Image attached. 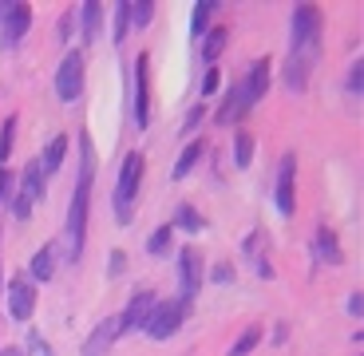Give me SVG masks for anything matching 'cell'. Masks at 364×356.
Listing matches in <instances>:
<instances>
[{
  "instance_id": "cell-1",
  "label": "cell",
  "mask_w": 364,
  "mask_h": 356,
  "mask_svg": "<svg viewBox=\"0 0 364 356\" xmlns=\"http://www.w3.org/2000/svg\"><path fill=\"white\" fill-rule=\"evenodd\" d=\"M91 186H95V143L87 131H80V174H75L72 206L64 222V261L80 265L83 257V237H87V218H91Z\"/></svg>"
},
{
  "instance_id": "cell-2",
  "label": "cell",
  "mask_w": 364,
  "mask_h": 356,
  "mask_svg": "<svg viewBox=\"0 0 364 356\" xmlns=\"http://www.w3.org/2000/svg\"><path fill=\"white\" fill-rule=\"evenodd\" d=\"M139 186H143V155H139V151H127V158H123V166H119L115 190H111V206H115L119 226H131V222H135Z\"/></svg>"
},
{
  "instance_id": "cell-3",
  "label": "cell",
  "mask_w": 364,
  "mask_h": 356,
  "mask_svg": "<svg viewBox=\"0 0 364 356\" xmlns=\"http://www.w3.org/2000/svg\"><path fill=\"white\" fill-rule=\"evenodd\" d=\"M194 301H186V297H166V301H155V309H151V317L143 320V337L151 340H171L174 333L186 325V317H191Z\"/></svg>"
},
{
  "instance_id": "cell-4",
  "label": "cell",
  "mask_w": 364,
  "mask_h": 356,
  "mask_svg": "<svg viewBox=\"0 0 364 356\" xmlns=\"http://www.w3.org/2000/svg\"><path fill=\"white\" fill-rule=\"evenodd\" d=\"M321 48V9L297 4L289 16V55H317Z\"/></svg>"
},
{
  "instance_id": "cell-5",
  "label": "cell",
  "mask_w": 364,
  "mask_h": 356,
  "mask_svg": "<svg viewBox=\"0 0 364 356\" xmlns=\"http://www.w3.org/2000/svg\"><path fill=\"white\" fill-rule=\"evenodd\" d=\"M273 206L282 218H293L297 214V155L285 151L277 158V171H273Z\"/></svg>"
},
{
  "instance_id": "cell-6",
  "label": "cell",
  "mask_w": 364,
  "mask_h": 356,
  "mask_svg": "<svg viewBox=\"0 0 364 356\" xmlns=\"http://www.w3.org/2000/svg\"><path fill=\"white\" fill-rule=\"evenodd\" d=\"M32 28V4L24 0H0V48H16Z\"/></svg>"
},
{
  "instance_id": "cell-7",
  "label": "cell",
  "mask_w": 364,
  "mask_h": 356,
  "mask_svg": "<svg viewBox=\"0 0 364 356\" xmlns=\"http://www.w3.org/2000/svg\"><path fill=\"white\" fill-rule=\"evenodd\" d=\"M80 95H83V52L72 48V52L60 60V68H55V99L80 103Z\"/></svg>"
},
{
  "instance_id": "cell-8",
  "label": "cell",
  "mask_w": 364,
  "mask_h": 356,
  "mask_svg": "<svg viewBox=\"0 0 364 356\" xmlns=\"http://www.w3.org/2000/svg\"><path fill=\"white\" fill-rule=\"evenodd\" d=\"M174 261H178V297L194 301V293L206 281V257H202L198 246H182Z\"/></svg>"
},
{
  "instance_id": "cell-9",
  "label": "cell",
  "mask_w": 364,
  "mask_h": 356,
  "mask_svg": "<svg viewBox=\"0 0 364 356\" xmlns=\"http://www.w3.org/2000/svg\"><path fill=\"white\" fill-rule=\"evenodd\" d=\"M269 80H273V60H269V55H262V60H254V64H250V72L237 80L246 107H254V103L265 99V92H269Z\"/></svg>"
},
{
  "instance_id": "cell-10",
  "label": "cell",
  "mask_w": 364,
  "mask_h": 356,
  "mask_svg": "<svg viewBox=\"0 0 364 356\" xmlns=\"http://www.w3.org/2000/svg\"><path fill=\"white\" fill-rule=\"evenodd\" d=\"M4 293H9V317H12V320H20V325H24V320H32L36 301H40V297H36V285L20 274V277H12V281H9V289H4Z\"/></svg>"
},
{
  "instance_id": "cell-11",
  "label": "cell",
  "mask_w": 364,
  "mask_h": 356,
  "mask_svg": "<svg viewBox=\"0 0 364 356\" xmlns=\"http://www.w3.org/2000/svg\"><path fill=\"white\" fill-rule=\"evenodd\" d=\"M135 127H151V55L146 52L135 60Z\"/></svg>"
},
{
  "instance_id": "cell-12",
  "label": "cell",
  "mask_w": 364,
  "mask_h": 356,
  "mask_svg": "<svg viewBox=\"0 0 364 356\" xmlns=\"http://www.w3.org/2000/svg\"><path fill=\"white\" fill-rule=\"evenodd\" d=\"M155 293L151 289H139L135 297H131L127 301V309L119 313V333H123V337H127V333H135V329H143V320L151 317V309H155Z\"/></svg>"
},
{
  "instance_id": "cell-13",
  "label": "cell",
  "mask_w": 364,
  "mask_h": 356,
  "mask_svg": "<svg viewBox=\"0 0 364 356\" xmlns=\"http://www.w3.org/2000/svg\"><path fill=\"white\" fill-rule=\"evenodd\" d=\"M123 337L119 333V317H107L95 325V333H87V340H83V352L80 356H107V348L115 345V340Z\"/></svg>"
},
{
  "instance_id": "cell-14",
  "label": "cell",
  "mask_w": 364,
  "mask_h": 356,
  "mask_svg": "<svg viewBox=\"0 0 364 356\" xmlns=\"http://www.w3.org/2000/svg\"><path fill=\"white\" fill-rule=\"evenodd\" d=\"M55 265H60V246H55V242H48V246H40L36 254H32V261H28V281H32V285L52 281Z\"/></svg>"
},
{
  "instance_id": "cell-15",
  "label": "cell",
  "mask_w": 364,
  "mask_h": 356,
  "mask_svg": "<svg viewBox=\"0 0 364 356\" xmlns=\"http://www.w3.org/2000/svg\"><path fill=\"white\" fill-rule=\"evenodd\" d=\"M265 249H269V237H265L262 230H254V234H250L246 242H242V254L250 257V265H254V274L269 281V277H273V265H269V254H265Z\"/></svg>"
},
{
  "instance_id": "cell-16",
  "label": "cell",
  "mask_w": 364,
  "mask_h": 356,
  "mask_svg": "<svg viewBox=\"0 0 364 356\" xmlns=\"http://www.w3.org/2000/svg\"><path fill=\"white\" fill-rule=\"evenodd\" d=\"M44 190H48V178H44V171H40V163L32 158V163L24 166V174H16V190L12 194H20V198H28L36 206V202L44 198Z\"/></svg>"
},
{
  "instance_id": "cell-17",
  "label": "cell",
  "mask_w": 364,
  "mask_h": 356,
  "mask_svg": "<svg viewBox=\"0 0 364 356\" xmlns=\"http://www.w3.org/2000/svg\"><path fill=\"white\" fill-rule=\"evenodd\" d=\"M313 257H317V261H325V265H341V261H345L341 237L333 234L328 226H321V230H317V237H313Z\"/></svg>"
},
{
  "instance_id": "cell-18",
  "label": "cell",
  "mask_w": 364,
  "mask_h": 356,
  "mask_svg": "<svg viewBox=\"0 0 364 356\" xmlns=\"http://www.w3.org/2000/svg\"><path fill=\"white\" fill-rule=\"evenodd\" d=\"M309 72H313L309 55H289V60H285V68H282V80H285V87H289V92H305V87H309Z\"/></svg>"
},
{
  "instance_id": "cell-19",
  "label": "cell",
  "mask_w": 364,
  "mask_h": 356,
  "mask_svg": "<svg viewBox=\"0 0 364 356\" xmlns=\"http://www.w3.org/2000/svg\"><path fill=\"white\" fill-rule=\"evenodd\" d=\"M64 158H68V139H64V135L48 139L44 155L36 158V163H40V171H44V178H52V174H60V166H64Z\"/></svg>"
},
{
  "instance_id": "cell-20",
  "label": "cell",
  "mask_w": 364,
  "mask_h": 356,
  "mask_svg": "<svg viewBox=\"0 0 364 356\" xmlns=\"http://www.w3.org/2000/svg\"><path fill=\"white\" fill-rule=\"evenodd\" d=\"M246 111H250V107H246V99H242V87L234 83V87L226 92V99H222V107L214 111V123H222V127H230V123H237V119L246 115Z\"/></svg>"
},
{
  "instance_id": "cell-21",
  "label": "cell",
  "mask_w": 364,
  "mask_h": 356,
  "mask_svg": "<svg viewBox=\"0 0 364 356\" xmlns=\"http://www.w3.org/2000/svg\"><path fill=\"white\" fill-rule=\"evenodd\" d=\"M100 24H103V4L100 0L80 4V36H83V44H91V40L100 36Z\"/></svg>"
},
{
  "instance_id": "cell-22",
  "label": "cell",
  "mask_w": 364,
  "mask_h": 356,
  "mask_svg": "<svg viewBox=\"0 0 364 356\" xmlns=\"http://www.w3.org/2000/svg\"><path fill=\"white\" fill-rule=\"evenodd\" d=\"M214 12H218V0H198L191 9V36L194 40H202L214 28Z\"/></svg>"
},
{
  "instance_id": "cell-23",
  "label": "cell",
  "mask_w": 364,
  "mask_h": 356,
  "mask_svg": "<svg viewBox=\"0 0 364 356\" xmlns=\"http://www.w3.org/2000/svg\"><path fill=\"white\" fill-rule=\"evenodd\" d=\"M171 230H182V234H202V230H206V218L194 210L191 202H178V206H174V218H171Z\"/></svg>"
},
{
  "instance_id": "cell-24",
  "label": "cell",
  "mask_w": 364,
  "mask_h": 356,
  "mask_svg": "<svg viewBox=\"0 0 364 356\" xmlns=\"http://www.w3.org/2000/svg\"><path fill=\"white\" fill-rule=\"evenodd\" d=\"M226 40H230V28L226 24H214L206 36H202V60H206L210 68L218 64V55L226 52Z\"/></svg>"
},
{
  "instance_id": "cell-25",
  "label": "cell",
  "mask_w": 364,
  "mask_h": 356,
  "mask_svg": "<svg viewBox=\"0 0 364 356\" xmlns=\"http://www.w3.org/2000/svg\"><path fill=\"white\" fill-rule=\"evenodd\" d=\"M202 151H206V146H202V139H191V143H186V151H182V155L174 158V166H171V178H174V183H182V178H186V174L198 166Z\"/></svg>"
},
{
  "instance_id": "cell-26",
  "label": "cell",
  "mask_w": 364,
  "mask_h": 356,
  "mask_svg": "<svg viewBox=\"0 0 364 356\" xmlns=\"http://www.w3.org/2000/svg\"><path fill=\"white\" fill-rule=\"evenodd\" d=\"M171 246H174V230H171V222H166V226H159L155 234L146 237V254H151V257H166V254H171Z\"/></svg>"
},
{
  "instance_id": "cell-27",
  "label": "cell",
  "mask_w": 364,
  "mask_h": 356,
  "mask_svg": "<svg viewBox=\"0 0 364 356\" xmlns=\"http://www.w3.org/2000/svg\"><path fill=\"white\" fill-rule=\"evenodd\" d=\"M257 345H262V329H257V325H250L246 333H237V340L226 348V356H250Z\"/></svg>"
},
{
  "instance_id": "cell-28",
  "label": "cell",
  "mask_w": 364,
  "mask_h": 356,
  "mask_svg": "<svg viewBox=\"0 0 364 356\" xmlns=\"http://www.w3.org/2000/svg\"><path fill=\"white\" fill-rule=\"evenodd\" d=\"M127 20H131V28H151L155 4H151V0H127Z\"/></svg>"
},
{
  "instance_id": "cell-29",
  "label": "cell",
  "mask_w": 364,
  "mask_h": 356,
  "mask_svg": "<svg viewBox=\"0 0 364 356\" xmlns=\"http://www.w3.org/2000/svg\"><path fill=\"white\" fill-rule=\"evenodd\" d=\"M234 163H237V171H246L254 163V135L250 131H237L234 135Z\"/></svg>"
},
{
  "instance_id": "cell-30",
  "label": "cell",
  "mask_w": 364,
  "mask_h": 356,
  "mask_svg": "<svg viewBox=\"0 0 364 356\" xmlns=\"http://www.w3.org/2000/svg\"><path fill=\"white\" fill-rule=\"evenodd\" d=\"M12 143H16V115H9L4 123H0V163H9Z\"/></svg>"
},
{
  "instance_id": "cell-31",
  "label": "cell",
  "mask_w": 364,
  "mask_h": 356,
  "mask_svg": "<svg viewBox=\"0 0 364 356\" xmlns=\"http://www.w3.org/2000/svg\"><path fill=\"white\" fill-rule=\"evenodd\" d=\"M345 92H353V95L364 92V60H353V68L345 75Z\"/></svg>"
},
{
  "instance_id": "cell-32",
  "label": "cell",
  "mask_w": 364,
  "mask_h": 356,
  "mask_svg": "<svg viewBox=\"0 0 364 356\" xmlns=\"http://www.w3.org/2000/svg\"><path fill=\"white\" fill-rule=\"evenodd\" d=\"M131 32V20H127V0H119L115 4V44H123Z\"/></svg>"
},
{
  "instance_id": "cell-33",
  "label": "cell",
  "mask_w": 364,
  "mask_h": 356,
  "mask_svg": "<svg viewBox=\"0 0 364 356\" xmlns=\"http://www.w3.org/2000/svg\"><path fill=\"white\" fill-rule=\"evenodd\" d=\"M20 356H52V348L44 345V337H40V333H28L24 352H20Z\"/></svg>"
},
{
  "instance_id": "cell-34",
  "label": "cell",
  "mask_w": 364,
  "mask_h": 356,
  "mask_svg": "<svg viewBox=\"0 0 364 356\" xmlns=\"http://www.w3.org/2000/svg\"><path fill=\"white\" fill-rule=\"evenodd\" d=\"M202 119H206V103H194L191 115L182 119V131H178V135H194V127H198Z\"/></svg>"
},
{
  "instance_id": "cell-35",
  "label": "cell",
  "mask_w": 364,
  "mask_h": 356,
  "mask_svg": "<svg viewBox=\"0 0 364 356\" xmlns=\"http://www.w3.org/2000/svg\"><path fill=\"white\" fill-rule=\"evenodd\" d=\"M127 274V254L123 249H111L107 254V277H123Z\"/></svg>"
},
{
  "instance_id": "cell-36",
  "label": "cell",
  "mask_w": 364,
  "mask_h": 356,
  "mask_svg": "<svg viewBox=\"0 0 364 356\" xmlns=\"http://www.w3.org/2000/svg\"><path fill=\"white\" fill-rule=\"evenodd\" d=\"M12 186H16V174L0 163V202H12Z\"/></svg>"
},
{
  "instance_id": "cell-37",
  "label": "cell",
  "mask_w": 364,
  "mask_h": 356,
  "mask_svg": "<svg viewBox=\"0 0 364 356\" xmlns=\"http://www.w3.org/2000/svg\"><path fill=\"white\" fill-rule=\"evenodd\" d=\"M222 87V72H218V64L214 68H206V75H202V95H214Z\"/></svg>"
},
{
  "instance_id": "cell-38",
  "label": "cell",
  "mask_w": 364,
  "mask_h": 356,
  "mask_svg": "<svg viewBox=\"0 0 364 356\" xmlns=\"http://www.w3.org/2000/svg\"><path fill=\"white\" fill-rule=\"evenodd\" d=\"M9 206H12V218H16V222H28V218H32V202L20 198V194H12Z\"/></svg>"
},
{
  "instance_id": "cell-39",
  "label": "cell",
  "mask_w": 364,
  "mask_h": 356,
  "mask_svg": "<svg viewBox=\"0 0 364 356\" xmlns=\"http://www.w3.org/2000/svg\"><path fill=\"white\" fill-rule=\"evenodd\" d=\"M210 277H214V281H222V285L234 281V265H230V261H218L214 269H210Z\"/></svg>"
},
{
  "instance_id": "cell-40",
  "label": "cell",
  "mask_w": 364,
  "mask_h": 356,
  "mask_svg": "<svg viewBox=\"0 0 364 356\" xmlns=\"http://www.w3.org/2000/svg\"><path fill=\"white\" fill-rule=\"evenodd\" d=\"M345 309H348V317H360V313H364V297H360V293H348Z\"/></svg>"
},
{
  "instance_id": "cell-41",
  "label": "cell",
  "mask_w": 364,
  "mask_h": 356,
  "mask_svg": "<svg viewBox=\"0 0 364 356\" xmlns=\"http://www.w3.org/2000/svg\"><path fill=\"white\" fill-rule=\"evenodd\" d=\"M285 337H289V325H277L273 329V345H285Z\"/></svg>"
},
{
  "instance_id": "cell-42",
  "label": "cell",
  "mask_w": 364,
  "mask_h": 356,
  "mask_svg": "<svg viewBox=\"0 0 364 356\" xmlns=\"http://www.w3.org/2000/svg\"><path fill=\"white\" fill-rule=\"evenodd\" d=\"M0 356H20V348H12V345H9V348H0Z\"/></svg>"
}]
</instances>
